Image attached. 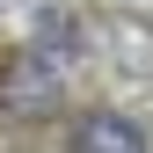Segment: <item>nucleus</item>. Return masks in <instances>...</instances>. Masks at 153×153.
I'll list each match as a JSON object with an SVG mask.
<instances>
[{"mask_svg":"<svg viewBox=\"0 0 153 153\" xmlns=\"http://www.w3.org/2000/svg\"><path fill=\"white\" fill-rule=\"evenodd\" d=\"M73 153H146V131L117 109H88L73 124Z\"/></svg>","mask_w":153,"mask_h":153,"instance_id":"f257e3e1","label":"nucleus"},{"mask_svg":"<svg viewBox=\"0 0 153 153\" xmlns=\"http://www.w3.org/2000/svg\"><path fill=\"white\" fill-rule=\"evenodd\" d=\"M0 102L15 109V117H36V109H51V59L44 51H29V59L7 66V80H0Z\"/></svg>","mask_w":153,"mask_h":153,"instance_id":"f03ea898","label":"nucleus"}]
</instances>
